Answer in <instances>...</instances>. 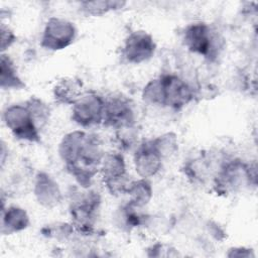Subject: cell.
Instances as JSON below:
<instances>
[{"mask_svg": "<svg viewBox=\"0 0 258 258\" xmlns=\"http://www.w3.org/2000/svg\"><path fill=\"white\" fill-rule=\"evenodd\" d=\"M58 153L67 170L84 188L90 186L105 155L99 136L80 130L63 136Z\"/></svg>", "mask_w": 258, "mask_h": 258, "instance_id": "cell-1", "label": "cell"}, {"mask_svg": "<svg viewBox=\"0 0 258 258\" xmlns=\"http://www.w3.org/2000/svg\"><path fill=\"white\" fill-rule=\"evenodd\" d=\"M195 97L194 89L178 76L163 74L151 80L144 87L142 99L151 105L170 107L178 110Z\"/></svg>", "mask_w": 258, "mask_h": 258, "instance_id": "cell-2", "label": "cell"}, {"mask_svg": "<svg viewBox=\"0 0 258 258\" xmlns=\"http://www.w3.org/2000/svg\"><path fill=\"white\" fill-rule=\"evenodd\" d=\"M70 214L74 229L83 235H91L97 218L101 199L96 191H73Z\"/></svg>", "mask_w": 258, "mask_h": 258, "instance_id": "cell-3", "label": "cell"}, {"mask_svg": "<svg viewBox=\"0 0 258 258\" xmlns=\"http://www.w3.org/2000/svg\"><path fill=\"white\" fill-rule=\"evenodd\" d=\"M256 183V168L238 159L225 161L215 176V188L219 194H230L244 184Z\"/></svg>", "mask_w": 258, "mask_h": 258, "instance_id": "cell-4", "label": "cell"}, {"mask_svg": "<svg viewBox=\"0 0 258 258\" xmlns=\"http://www.w3.org/2000/svg\"><path fill=\"white\" fill-rule=\"evenodd\" d=\"M183 42L188 50L210 60L219 54V37L207 23L197 22L187 25L183 31Z\"/></svg>", "mask_w": 258, "mask_h": 258, "instance_id": "cell-5", "label": "cell"}, {"mask_svg": "<svg viewBox=\"0 0 258 258\" xmlns=\"http://www.w3.org/2000/svg\"><path fill=\"white\" fill-rule=\"evenodd\" d=\"M3 120L15 138L31 143L40 141V130L26 105L15 104L7 107Z\"/></svg>", "mask_w": 258, "mask_h": 258, "instance_id": "cell-6", "label": "cell"}, {"mask_svg": "<svg viewBox=\"0 0 258 258\" xmlns=\"http://www.w3.org/2000/svg\"><path fill=\"white\" fill-rule=\"evenodd\" d=\"M100 172L107 189L115 196L127 192L129 180L126 173V164L121 153L111 152L104 155Z\"/></svg>", "mask_w": 258, "mask_h": 258, "instance_id": "cell-7", "label": "cell"}, {"mask_svg": "<svg viewBox=\"0 0 258 258\" xmlns=\"http://www.w3.org/2000/svg\"><path fill=\"white\" fill-rule=\"evenodd\" d=\"M76 37L77 28L73 22L60 17H50L44 26L40 44L48 50H61L70 46Z\"/></svg>", "mask_w": 258, "mask_h": 258, "instance_id": "cell-8", "label": "cell"}, {"mask_svg": "<svg viewBox=\"0 0 258 258\" xmlns=\"http://www.w3.org/2000/svg\"><path fill=\"white\" fill-rule=\"evenodd\" d=\"M105 100L95 92H84L75 102L72 119L82 127H92L103 123Z\"/></svg>", "mask_w": 258, "mask_h": 258, "instance_id": "cell-9", "label": "cell"}, {"mask_svg": "<svg viewBox=\"0 0 258 258\" xmlns=\"http://www.w3.org/2000/svg\"><path fill=\"white\" fill-rule=\"evenodd\" d=\"M155 49L156 43L151 34L144 30H135L126 37L122 47V56L130 63L139 64L150 59Z\"/></svg>", "mask_w": 258, "mask_h": 258, "instance_id": "cell-10", "label": "cell"}, {"mask_svg": "<svg viewBox=\"0 0 258 258\" xmlns=\"http://www.w3.org/2000/svg\"><path fill=\"white\" fill-rule=\"evenodd\" d=\"M103 124L115 130L135 125V114L130 100L122 95L112 96L105 100Z\"/></svg>", "mask_w": 258, "mask_h": 258, "instance_id": "cell-11", "label": "cell"}, {"mask_svg": "<svg viewBox=\"0 0 258 258\" xmlns=\"http://www.w3.org/2000/svg\"><path fill=\"white\" fill-rule=\"evenodd\" d=\"M163 158L153 146L151 139L142 142L134 154V165L136 172L142 178L154 176L162 166Z\"/></svg>", "mask_w": 258, "mask_h": 258, "instance_id": "cell-12", "label": "cell"}, {"mask_svg": "<svg viewBox=\"0 0 258 258\" xmlns=\"http://www.w3.org/2000/svg\"><path fill=\"white\" fill-rule=\"evenodd\" d=\"M34 195L39 205L46 209L56 207L62 199L57 182L46 172L39 171L34 181Z\"/></svg>", "mask_w": 258, "mask_h": 258, "instance_id": "cell-13", "label": "cell"}, {"mask_svg": "<svg viewBox=\"0 0 258 258\" xmlns=\"http://www.w3.org/2000/svg\"><path fill=\"white\" fill-rule=\"evenodd\" d=\"M29 224V216L24 209L17 206H10L7 209L2 207V234L10 235L21 232L25 230Z\"/></svg>", "mask_w": 258, "mask_h": 258, "instance_id": "cell-14", "label": "cell"}, {"mask_svg": "<svg viewBox=\"0 0 258 258\" xmlns=\"http://www.w3.org/2000/svg\"><path fill=\"white\" fill-rule=\"evenodd\" d=\"M83 93L82 81L73 77L62 78L53 88V98L58 104L74 105Z\"/></svg>", "mask_w": 258, "mask_h": 258, "instance_id": "cell-15", "label": "cell"}, {"mask_svg": "<svg viewBox=\"0 0 258 258\" xmlns=\"http://www.w3.org/2000/svg\"><path fill=\"white\" fill-rule=\"evenodd\" d=\"M24 83L17 74L16 67L9 55L1 53L0 57V87L6 90H19Z\"/></svg>", "mask_w": 258, "mask_h": 258, "instance_id": "cell-16", "label": "cell"}, {"mask_svg": "<svg viewBox=\"0 0 258 258\" xmlns=\"http://www.w3.org/2000/svg\"><path fill=\"white\" fill-rule=\"evenodd\" d=\"M129 195V205L140 209L146 206L152 198V187L147 178H141L129 183L127 192Z\"/></svg>", "mask_w": 258, "mask_h": 258, "instance_id": "cell-17", "label": "cell"}, {"mask_svg": "<svg viewBox=\"0 0 258 258\" xmlns=\"http://www.w3.org/2000/svg\"><path fill=\"white\" fill-rule=\"evenodd\" d=\"M126 2L123 1H83L80 4V10L90 16H101L110 11L118 10L125 6Z\"/></svg>", "mask_w": 258, "mask_h": 258, "instance_id": "cell-18", "label": "cell"}, {"mask_svg": "<svg viewBox=\"0 0 258 258\" xmlns=\"http://www.w3.org/2000/svg\"><path fill=\"white\" fill-rule=\"evenodd\" d=\"M151 142L162 158H167L173 155L178 149L177 137L172 132L159 135L151 139Z\"/></svg>", "mask_w": 258, "mask_h": 258, "instance_id": "cell-19", "label": "cell"}, {"mask_svg": "<svg viewBox=\"0 0 258 258\" xmlns=\"http://www.w3.org/2000/svg\"><path fill=\"white\" fill-rule=\"evenodd\" d=\"M25 105L29 109L38 129L40 130L48 121L50 109L49 107L40 99L36 97H31L26 101Z\"/></svg>", "mask_w": 258, "mask_h": 258, "instance_id": "cell-20", "label": "cell"}, {"mask_svg": "<svg viewBox=\"0 0 258 258\" xmlns=\"http://www.w3.org/2000/svg\"><path fill=\"white\" fill-rule=\"evenodd\" d=\"M137 137V131L135 129V125L125 126L119 129H116V138L118 143L122 148L128 149L130 148Z\"/></svg>", "mask_w": 258, "mask_h": 258, "instance_id": "cell-21", "label": "cell"}, {"mask_svg": "<svg viewBox=\"0 0 258 258\" xmlns=\"http://www.w3.org/2000/svg\"><path fill=\"white\" fill-rule=\"evenodd\" d=\"M0 32H1V52L4 53V51L10 47L14 41L16 40V36L14 34V32L5 25V23H1V28H0Z\"/></svg>", "mask_w": 258, "mask_h": 258, "instance_id": "cell-22", "label": "cell"}, {"mask_svg": "<svg viewBox=\"0 0 258 258\" xmlns=\"http://www.w3.org/2000/svg\"><path fill=\"white\" fill-rule=\"evenodd\" d=\"M229 257H253L254 253L251 249L245 247H234L231 248L227 254Z\"/></svg>", "mask_w": 258, "mask_h": 258, "instance_id": "cell-23", "label": "cell"}]
</instances>
